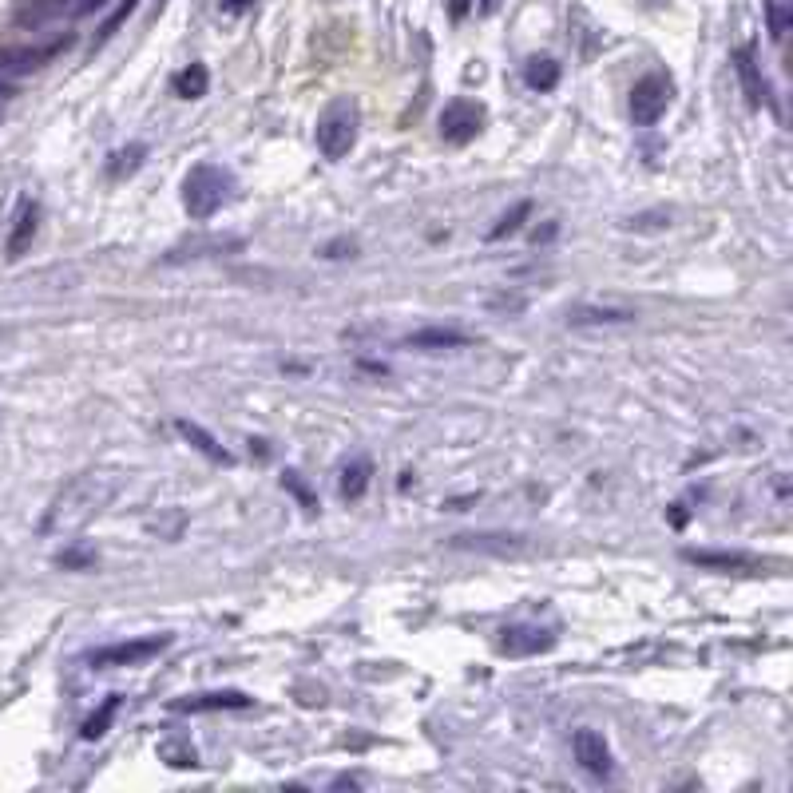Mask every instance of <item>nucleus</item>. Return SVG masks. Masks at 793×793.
Masks as SVG:
<instances>
[{"instance_id": "obj_1", "label": "nucleus", "mask_w": 793, "mask_h": 793, "mask_svg": "<svg viewBox=\"0 0 793 793\" xmlns=\"http://www.w3.org/2000/svg\"><path fill=\"white\" fill-rule=\"evenodd\" d=\"M108 496H112V484H108L104 476H80V480L68 484L64 496L52 504V512H48V520H44V532H72V528L88 524V520L100 512V504H104Z\"/></svg>"}, {"instance_id": "obj_2", "label": "nucleus", "mask_w": 793, "mask_h": 793, "mask_svg": "<svg viewBox=\"0 0 793 793\" xmlns=\"http://www.w3.org/2000/svg\"><path fill=\"white\" fill-rule=\"evenodd\" d=\"M230 191H234L230 171L215 167V163H199V167H191L187 179H183V211H187L191 219H211V215L230 199Z\"/></svg>"}, {"instance_id": "obj_3", "label": "nucleus", "mask_w": 793, "mask_h": 793, "mask_svg": "<svg viewBox=\"0 0 793 793\" xmlns=\"http://www.w3.org/2000/svg\"><path fill=\"white\" fill-rule=\"evenodd\" d=\"M357 143V108L349 100H334L318 119V151L326 159H345Z\"/></svg>"}, {"instance_id": "obj_4", "label": "nucleus", "mask_w": 793, "mask_h": 793, "mask_svg": "<svg viewBox=\"0 0 793 793\" xmlns=\"http://www.w3.org/2000/svg\"><path fill=\"white\" fill-rule=\"evenodd\" d=\"M171 647V635H147V639H127V643H112V647H100L88 655V663L96 671H115V667H135V663H147L155 659L159 651Z\"/></svg>"}, {"instance_id": "obj_5", "label": "nucleus", "mask_w": 793, "mask_h": 793, "mask_svg": "<svg viewBox=\"0 0 793 793\" xmlns=\"http://www.w3.org/2000/svg\"><path fill=\"white\" fill-rule=\"evenodd\" d=\"M671 96H675V88H671L667 76H643V80L631 88V119H635L639 127L659 123L663 112L671 108Z\"/></svg>"}, {"instance_id": "obj_6", "label": "nucleus", "mask_w": 793, "mask_h": 793, "mask_svg": "<svg viewBox=\"0 0 793 793\" xmlns=\"http://www.w3.org/2000/svg\"><path fill=\"white\" fill-rule=\"evenodd\" d=\"M72 48V36H60L52 44H36V48H0V76H28L40 72L44 64H52L56 56H64Z\"/></svg>"}, {"instance_id": "obj_7", "label": "nucleus", "mask_w": 793, "mask_h": 793, "mask_svg": "<svg viewBox=\"0 0 793 793\" xmlns=\"http://www.w3.org/2000/svg\"><path fill=\"white\" fill-rule=\"evenodd\" d=\"M480 127H484V108L472 104V100H453V104L441 112V135H445L449 143H456V147H464L468 139H476Z\"/></svg>"}, {"instance_id": "obj_8", "label": "nucleus", "mask_w": 793, "mask_h": 793, "mask_svg": "<svg viewBox=\"0 0 793 793\" xmlns=\"http://www.w3.org/2000/svg\"><path fill=\"white\" fill-rule=\"evenodd\" d=\"M571 750H575V762H579L591 778H611L615 766H611V750H607L603 734H595V730H575Z\"/></svg>"}, {"instance_id": "obj_9", "label": "nucleus", "mask_w": 793, "mask_h": 793, "mask_svg": "<svg viewBox=\"0 0 793 793\" xmlns=\"http://www.w3.org/2000/svg\"><path fill=\"white\" fill-rule=\"evenodd\" d=\"M250 694L242 690H207V694H187L179 702H171V710L179 714H211V710H246Z\"/></svg>"}, {"instance_id": "obj_10", "label": "nucleus", "mask_w": 793, "mask_h": 793, "mask_svg": "<svg viewBox=\"0 0 793 793\" xmlns=\"http://www.w3.org/2000/svg\"><path fill=\"white\" fill-rule=\"evenodd\" d=\"M556 647V635L544 631V627H504V639H500V651L504 655H540V651H552Z\"/></svg>"}, {"instance_id": "obj_11", "label": "nucleus", "mask_w": 793, "mask_h": 793, "mask_svg": "<svg viewBox=\"0 0 793 793\" xmlns=\"http://www.w3.org/2000/svg\"><path fill=\"white\" fill-rule=\"evenodd\" d=\"M734 68H738V80H742V92H746L750 108L770 104V88H766V80H762V68H758V60H754V48H738V52H734Z\"/></svg>"}, {"instance_id": "obj_12", "label": "nucleus", "mask_w": 793, "mask_h": 793, "mask_svg": "<svg viewBox=\"0 0 793 793\" xmlns=\"http://www.w3.org/2000/svg\"><path fill=\"white\" fill-rule=\"evenodd\" d=\"M369 480H373V460L369 456H353L345 468H341L338 492L341 500H361L369 492Z\"/></svg>"}, {"instance_id": "obj_13", "label": "nucleus", "mask_w": 793, "mask_h": 793, "mask_svg": "<svg viewBox=\"0 0 793 793\" xmlns=\"http://www.w3.org/2000/svg\"><path fill=\"white\" fill-rule=\"evenodd\" d=\"M571 326H623L635 322V310H619V306H575L567 310Z\"/></svg>"}, {"instance_id": "obj_14", "label": "nucleus", "mask_w": 793, "mask_h": 793, "mask_svg": "<svg viewBox=\"0 0 793 793\" xmlns=\"http://www.w3.org/2000/svg\"><path fill=\"white\" fill-rule=\"evenodd\" d=\"M468 341L472 338H468L464 330H453V326H429V330L409 334L405 345H409V349H464Z\"/></svg>"}, {"instance_id": "obj_15", "label": "nucleus", "mask_w": 793, "mask_h": 793, "mask_svg": "<svg viewBox=\"0 0 793 793\" xmlns=\"http://www.w3.org/2000/svg\"><path fill=\"white\" fill-rule=\"evenodd\" d=\"M453 548H468V552H492V556H516L524 552V536H456Z\"/></svg>"}, {"instance_id": "obj_16", "label": "nucleus", "mask_w": 793, "mask_h": 793, "mask_svg": "<svg viewBox=\"0 0 793 793\" xmlns=\"http://www.w3.org/2000/svg\"><path fill=\"white\" fill-rule=\"evenodd\" d=\"M223 250H242V238H191L167 254V262H187V258H211Z\"/></svg>"}, {"instance_id": "obj_17", "label": "nucleus", "mask_w": 793, "mask_h": 793, "mask_svg": "<svg viewBox=\"0 0 793 793\" xmlns=\"http://www.w3.org/2000/svg\"><path fill=\"white\" fill-rule=\"evenodd\" d=\"M682 560H690V564L698 567H714V571H746V567H758L754 556H746V552H682Z\"/></svg>"}, {"instance_id": "obj_18", "label": "nucleus", "mask_w": 793, "mask_h": 793, "mask_svg": "<svg viewBox=\"0 0 793 793\" xmlns=\"http://www.w3.org/2000/svg\"><path fill=\"white\" fill-rule=\"evenodd\" d=\"M36 223H40V207H36V203H24V211H20L16 227H12V234H8V258H20V254L32 246V238H36Z\"/></svg>"}, {"instance_id": "obj_19", "label": "nucleus", "mask_w": 793, "mask_h": 793, "mask_svg": "<svg viewBox=\"0 0 793 793\" xmlns=\"http://www.w3.org/2000/svg\"><path fill=\"white\" fill-rule=\"evenodd\" d=\"M524 80H528V88H536V92H552V88L560 84V64H556L552 56H532L528 68H524Z\"/></svg>"}, {"instance_id": "obj_20", "label": "nucleus", "mask_w": 793, "mask_h": 793, "mask_svg": "<svg viewBox=\"0 0 793 793\" xmlns=\"http://www.w3.org/2000/svg\"><path fill=\"white\" fill-rule=\"evenodd\" d=\"M207 84H211V76H207V68H203V64H191V68H183V72L175 76V92H179L183 100H199V96H207Z\"/></svg>"}, {"instance_id": "obj_21", "label": "nucleus", "mask_w": 793, "mask_h": 793, "mask_svg": "<svg viewBox=\"0 0 793 793\" xmlns=\"http://www.w3.org/2000/svg\"><path fill=\"white\" fill-rule=\"evenodd\" d=\"M179 433H183V437H187V441H191V445H195V449H199L203 456H211V460H223V464L230 460V456L223 453L219 445H215V437H211L207 429H199L195 421H179Z\"/></svg>"}, {"instance_id": "obj_22", "label": "nucleus", "mask_w": 793, "mask_h": 793, "mask_svg": "<svg viewBox=\"0 0 793 793\" xmlns=\"http://www.w3.org/2000/svg\"><path fill=\"white\" fill-rule=\"evenodd\" d=\"M115 710H119V694H112V698H108V702H104V706L84 722V730H80V734H84V742H96V738H104V734H108Z\"/></svg>"}, {"instance_id": "obj_23", "label": "nucleus", "mask_w": 793, "mask_h": 793, "mask_svg": "<svg viewBox=\"0 0 793 793\" xmlns=\"http://www.w3.org/2000/svg\"><path fill=\"white\" fill-rule=\"evenodd\" d=\"M532 215V203L524 199V203H516L508 215H500V223L488 230V242H500V238H508V234H516V230L524 227V219Z\"/></svg>"}, {"instance_id": "obj_24", "label": "nucleus", "mask_w": 793, "mask_h": 793, "mask_svg": "<svg viewBox=\"0 0 793 793\" xmlns=\"http://www.w3.org/2000/svg\"><path fill=\"white\" fill-rule=\"evenodd\" d=\"M766 20H770V36L774 40H786L793 20V0H766Z\"/></svg>"}, {"instance_id": "obj_25", "label": "nucleus", "mask_w": 793, "mask_h": 793, "mask_svg": "<svg viewBox=\"0 0 793 793\" xmlns=\"http://www.w3.org/2000/svg\"><path fill=\"white\" fill-rule=\"evenodd\" d=\"M143 155H147V147L143 143H131L127 151H115L112 163H108V171H112V179H123V175H131V171H139V163H143Z\"/></svg>"}, {"instance_id": "obj_26", "label": "nucleus", "mask_w": 793, "mask_h": 793, "mask_svg": "<svg viewBox=\"0 0 793 793\" xmlns=\"http://www.w3.org/2000/svg\"><path fill=\"white\" fill-rule=\"evenodd\" d=\"M135 4H139V0H119V8H115V12L108 16V20H104V24H100V36H96V44H108V40H112L115 32H119V28L127 24V16L135 12Z\"/></svg>"}, {"instance_id": "obj_27", "label": "nucleus", "mask_w": 793, "mask_h": 793, "mask_svg": "<svg viewBox=\"0 0 793 793\" xmlns=\"http://www.w3.org/2000/svg\"><path fill=\"white\" fill-rule=\"evenodd\" d=\"M282 484H286V488H290V492L302 500V508H310V512L318 508V500H314V496H310V488L298 480V472H286V476H282Z\"/></svg>"}, {"instance_id": "obj_28", "label": "nucleus", "mask_w": 793, "mask_h": 793, "mask_svg": "<svg viewBox=\"0 0 793 793\" xmlns=\"http://www.w3.org/2000/svg\"><path fill=\"white\" fill-rule=\"evenodd\" d=\"M163 758H171V766H199V762H195V750H175V746H163Z\"/></svg>"}, {"instance_id": "obj_29", "label": "nucleus", "mask_w": 793, "mask_h": 793, "mask_svg": "<svg viewBox=\"0 0 793 793\" xmlns=\"http://www.w3.org/2000/svg\"><path fill=\"white\" fill-rule=\"evenodd\" d=\"M88 564H92L88 552H64V556H60V567H88Z\"/></svg>"}, {"instance_id": "obj_30", "label": "nucleus", "mask_w": 793, "mask_h": 793, "mask_svg": "<svg viewBox=\"0 0 793 793\" xmlns=\"http://www.w3.org/2000/svg\"><path fill=\"white\" fill-rule=\"evenodd\" d=\"M341 250H349V254H353V250H357V246H353V242H345V238H341V242H330V246H326V250H322V254H326V258H345V254H341Z\"/></svg>"}, {"instance_id": "obj_31", "label": "nucleus", "mask_w": 793, "mask_h": 793, "mask_svg": "<svg viewBox=\"0 0 793 793\" xmlns=\"http://www.w3.org/2000/svg\"><path fill=\"white\" fill-rule=\"evenodd\" d=\"M468 8H472V0H449V12H453V20H464V16H468Z\"/></svg>"}, {"instance_id": "obj_32", "label": "nucleus", "mask_w": 793, "mask_h": 793, "mask_svg": "<svg viewBox=\"0 0 793 793\" xmlns=\"http://www.w3.org/2000/svg\"><path fill=\"white\" fill-rule=\"evenodd\" d=\"M104 4H108V0H84V4L76 8V12H80V16H88V12H96V8H104Z\"/></svg>"}, {"instance_id": "obj_33", "label": "nucleus", "mask_w": 793, "mask_h": 793, "mask_svg": "<svg viewBox=\"0 0 793 793\" xmlns=\"http://www.w3.org/2000/svg\"><path fill=\"white\" fill-rule=\"evenodd\" d=\"M223 8L227 12H242V8H250V0H223Z\"/></svg>"}, {"instance_id": "obj_34", "label": "nucleus", "mask_w": 793, "mask_h": 793, "mask_svg": "<svg viewBox=\"0 0 793 793\" xmlns=\"http://www.w3.org/2000/svg\"><path fill=\"white\" fill-rule=\"evenodd\" d=\"M500 4H504V0H480V12H484V16H492Z\"/></svg>"}, {"instance_id": "obj_35", "label": "nucleus", "mask_w": 793, "mask_h": 793, "mask_svg": "<svg viewBox=\"0 0 793 793\" xmlns=\"http://www.w3.org/2000/svg\"><path fill=\"white\" fill-rule=\"evenodd\" d=\"M8 96H12V88H8V84H0V100H8Z\"/></svg>"}]
</instances>
